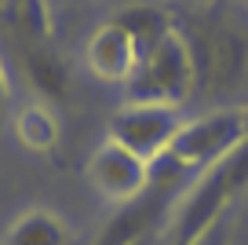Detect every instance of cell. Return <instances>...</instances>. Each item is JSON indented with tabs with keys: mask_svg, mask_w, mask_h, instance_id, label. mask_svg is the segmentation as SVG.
I'll return each mask as SVG.
<instances>
[{
	"mask_svg": "<svg viewBox=\"0 0 248 245\" xmlns=\"http://www.w3.org/2000/svg\"><path fill=\"white\" fill-rule=\"evenodd\" d=\"M245 128H248V110H245Z\"/></svg>",
	"mask_w": 248,
	"mask_h": 245,
	"instance_id": "17",
	"label": "cell"
},
{
	"mask_svg": "<svg viewBox=\"0 0 248 245\" xmlns=\"http://www.w3.org/2000/svg\"><path fill=\"white\" fill-rule=\"evenodd\" d=\"M4 245H66V223L51 209H30L8 227Z\"/></svg>",
	"mask_w": 248,
	"mask_h": 245,
	"instance_id": "10",
	"label": "cell"
},
{
	"mask_svg": "<svg viewBox=\"0 0 248 245\" xmlns=\"http://www.w3.org/2000/svg\"><path fill=\"white\" fill-rule=\"evenodd\" d=\"M0 11H4V0H0Z\"/></svg>",
	"mask_w": 248,
	"mask_h": 245,
	"instance_id": "18",
	"label": "cell"
},
{
	"mask_svg": "<svg viewBox=\"0 0 248 245\" xmlns=\"http://www.w3.org/2000/svg\"><path fill=\"white\" fill-rule=\"evenodd\" d=\"M8 99H11V81H8V70L0 62V117L8 114Z\"/></svg>",
	"mask_w": 248,
	"mask_h": 245,
	"instance_id": "14",
	"label": "cell"
},
{
	"mask_svg": "<svg viewBox=\"0 0 248 245\" xmlns=\"http://www.w3.org/2000/svg\"><path fill=\"white\" fill-rule=\"evenodd\" d=\"M245 191H248V136L223 161L204 169L201 179L186 191L183 205L171 220V230H175L171 242H194V238L212 234L223 220V212L230 209V201Z\"/></svg>",
	"mask_w": 248,
	"mask_h": 245,
	"instance_id": "1",
	"label": "cell"
},
{
	"mask_svg": "<svg viewBox=\"0 0 248 245\" xmlns=\"http://www.w3.org/2000/svg\"><path fill=\"white\" fill-rule=\"evenodd\" d=\"M245 136H248L245 110H212V114H204V117L183 121V128L171 139L168 154L186 172H194V169L204 172V169H212L216 161H223Z\"/></svg>",
	"mask_w": 248,
	"mask_h": 245,
	"instance_id": "3",
	"label": "cell"
},
{
	"mask_svg": "<svg viewBox=\"0 0 248 245\" xmlns=\"http://www.w3.org/2000/svg\"><path fill=\"white\" fill-rule=\"evenodd\" d=\"M197 85L194 52L183 26H171L146 55H142L135 77L128 81L132 103H161V106H183V99Z\"/></svg>",
	"mask_w": 248,
	"mask_h": 245,
	"instance_id": "2",
	"label": "cell"
},
{
	"mask_svg": "<svg viewBox=\"0 0 248 245\" xmlns=\"http://www.w3.org/2000/svg\"><path fill=\"white\" fill-rule=\"evenodd\" d=\"M186 40H190V52H194L197 85L204 88L237 85L241 70L248 62V44L241 40V33H233L223 22H208V26L186 30Z\"/></svg>",
	"mask_w": 248,
	"mask_h": 245,
	"instance_id": "5",
	"label": "cell"
},
{
	"mask_svg": "<svg viewBox=\"0 0 248 245\" xmlns=\"http://www.w3.org/2000/svg\"><path fill=\"white\" fill-rule=\"evenodd\" d=\"M18 4H22V0H4V15H8V11H15Z\"/></svg>",
	"mask_w": 248,
	"mask_h": 245,
	"instance_id": "16",
	"label": "cell"
},
{
	"mask_svg": "<svg viewBox=\"0 0 248 245\" xmlns=\"http://www.w3.org/2000/svg\"><path fill=\"white\" fill-rule=\"evenodd\" d=\"M212 242H216V230L204 234V238H194V242H171V245H212Z\"/></svg>",
	"mask_w": 248,
	"mask_h": 245,
	"instance_id": "15",
	"label": "cell"
},
{
	"mask_svg": "<svg viewBox=\"0 0 248 245\" xmlns=\"http://www.w3.org/2000/svg\"><path fill=\"white\" fill-rule=\"evenodd\" d=\"M15 136L26 150L44 154L59 143V121H55V114L44 103H30V106H22L15 114Z\"/></svg>",
	"mask_w": 248,
	"mask_h": 245,
	"instance_id": "11",
	"label": "cell"
},
{
	"mask_svg": "<svg viewBox=\"0 0 248 245\" xmlns=\"http://www.w3.org/2000/svg\"><path fill=\"white\" fill-rule=\"evenodd\" d=\"M175 191H164V187H154L150 183L139 198L124 201L113 216L106 220V227L99 230L95 245H146L150 230L161 223L164 216V205Z\"/></svg>",
	"mask_w": 248,
	"mask_h": 245,
	"instance_id": "8",
	"label": "cell"
},
{
	"mask_svg": "<svg viewBox=\"0 0 248 245\" xmlns=\"http://www.w3.org/2000/svg\"><path fill=\"white\" fill-rule=\"evenodd\" d=\"M117 22L124 26V30L135 37V44L142 48V55L150 52V48L157 44V40L164 37V33L171 30V15L168 11H161V8H150V4H135V8H124V11H117Z\"/></svg>",
	"mask_w": 248,
	"mask_h": 245,
	"instance_id": "12",
	"label": "cell"
},
{
	"mask_svg": "<svg viewBox=\"0 0 248 245\" xmlns=\"http://www.w3.org/2000/svg\"><path fill=\"white\" fill-rule=\"evenodd\" d=\"M8 18L33 40V44H40V40L51 33V11H47V0H22L15 11H8Z\"/></svg>",
	"mask_w": 248,
	"mask_h": 245,
	"instance_id": "13",
	"label": "cell"
},
{
	"mask_svg": "<svg viewBox=\"0 0 248 245\" xmlns=\"http://www.w3.org/2000/svg\"><path fill=\"white\" fill-rule=\"evenodd\" d=\"M183 128L179 106H161V103H128L117 110L109 121V139L139 154L142 161H157L171 146V139Z\"/></svg>",
	"mask_w": 248,
	"mask_h": 245,
	"instance_id": "4",
	"label": "cell"
},
{
	"mask_svg": "<svg viewBox=\"0 0 248 245\" xmlns=\"http://www.w3.org/2000/svg\"><path fill=\"white\" fill-rule=\"evenodd\" d=\"M22 77L26 85L44 103H59L70 95V70L47 44H30L22 55Z\"/></svg>",
	"mask_w": 248,
	"mask_h": 245,
	"instance_id": "9",
	"label": "cell"
},
{
	"mask_svg": "<svg viewBox=\"0 0 248 245\" xmlns=\"http://www.w3.org/2000/svg\"><path fill=\"white\" fill-rule=\"evenodd\" d=\"M88 179L102 198L124 205L150 187V161H142L139 154H132L128 146L106 136L88 158Z\"/></svg>",
	"mask_w": 248,
	"mask_h": 245,
	"instance_id": "6",
	"label": "cell"
},
{
	"mask_svg": "<svg viewBox=\"0 0 248 245\" xmlns=\"http://www.w3.org/2000/svg\"><path fill=\"white\" fill-rule=\"evenodd\" d=\"M84 59H88V70L99 81H106V85H128L142 62V48L135 44V37L117 18H109V22H102L88 37Z\"/></svg>",
	"mask_w": 248,
	"mask_h": 245,
	"instance_id": "7",
	"label": "cell"
}]
</instances>
